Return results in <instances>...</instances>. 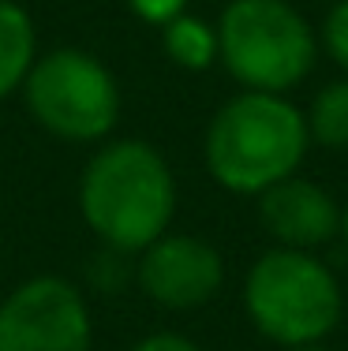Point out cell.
Here are the masks:
<instances>
[{
  "mask_svg": "<svg viewBox=\"0 0 348 351\" xmlns=\"http://www.w3.org/2000/svg\"><path fill=\"white\" fill-rule=\"evenodd\" d=\"M79 213L116 254H139L165 236L176 213V176L161 149L143 138L97 146L79 180Z\"/></svg>",
  "mask_w": 348,
  "mask_h": 351,
  "instance_id": "6da1fadb",
  "label": "cell"
},
{
  "mask_svg": "<svg viewBox=\"0 0 348 351\" xmlns=\"http://www.w3.org/2000/svg\"><path fill=\"white\" fill-rule=\"evenodd\" d=\"M308 146V116L288 101V94L240 90L213 112L202 157L225 191L259 198L273 183L300 172Z\"/></svg>",
  "mask_w": 348,
  "mask_h": 351,
  "instance_id": "7a4b0ae2",
  "label": "cell"
},
{
  "mask_svg": "<svg viewBox=\"0 0 348 351\" xmlns=\"http://www.w3.org/2000/svg\"><path fill=\"white\" fill-rule=\"evenodd\" d=\"M251 325L277 348L322 344L345 311L341 284L311 250L273 247L255 258L244 280Z\"/></svg>",
  "mask_w": 348,
  "mask_h": 351,
  "instance_id": "3957f363",
  "label": "cell"
},
{
  "mask_svg": "<svg viewBox=\"0 0 348 351\" xmlns=\"http://www.w3.org/2000/svg\"><path fill=\"white\" fill-rule=\"evenodd\" d=\"M218 60L240 90L288 94L314 68L318 34L288 0H232L218 19Z\"/></svg>",
  "mask_w": 348,
  "mask_h": 351,
  "instance_id": "277c9868",
  "label": "cell"
},
{
  "mask_svg": "<svg viewBox=\"0 0 348 351\" xmlns=\"http://www.w3.org/2000/svg\"><path fill=\"white\" fill-rule=\"evenodd\" d=\"M23 101L41 131L60 142H105L120 123V82L94 53L76 45L38 56Z\"/></svg>",
  "mask_w": 348,
  "mask_h": 351,
  "instance_id": "5b68a950",
  "label": "cell"
},
{
  "mask_svg": "<svg viewBox=\"0 0 348 351\" xmlns=\"http://www.w3.org/2000/svg\"><path fill=\"white\" fill-rule=\"evenodd\" d=\"M0 351H94L86 295L64 277H30L0 303Z\"/></svg>",
  "mask_w": 348,
  "mask_h": 351,
  "instance_id": "8992f818",
  "label": "cell"
},
{
  "mask_svg": "<svg viewBox=\"0 0 348 351\" xmlns=\"http://www.w3.org/2000/svg\"><path fill=\"white\" fill-rule=\"evenodd\" d=\"M131 277L165 311H198L225 288V258L192 232H165L135 254Z\"/></svg>",
  "mask_w": 348,
  "mask_h": 351,
  "instance_id": "52a82bcc",
  "label": "cell"
},
{
  "mask_svg": "<svg viewBox=\"0 0 348 351\" xmlns=\"http://www.w3.org/2000/svg\"><path fill=\"white\" fill-rule=\"evenodd\" d=\"M259 221L277 247L314 250L341 232V206L322 183L288 176L259 195Z\"/></svg>",
  "mask_w": 348,
  "mask_h": 351,
  "instance_id": "ba28073f",
  "label": "cell"
},
{
  "mask_svg": "<svg viewBox=\"0 0 348 351\" xmlns=\"http://www.w3.org/2000/svg\"><path fill=\"white\" fill-rule=\"evenodd\" d=\"M38 60L34 19L23 4L0 0V101L23 90L30 68Z\"/></svg>",
  "mask_w": 348,
  "mask_h": 351,
  "instance_id": "9c48e42d",
  "label": "cell"
},
{
  "mask_svg": "<svg viewBox=\"0 0 348 351\" xmlns=\"http://www.w3.org/2000/svg\"><path fill=\"white\" fill-rule=\"evenodd\" d=\"M161 45H165V56L184 71H206L218 60V30L187 12L161 27Z\"/></svg>",
  "mask_w": 348,
  "mask_h": 351,
  "instance_id": "30bf717a",
  "label": "cell"
},
{
  "mask_svg": "<svg viewBox=\"0 0 348 351\" xmlns=\"http://www.w3.org/2000/svg\"><path fill=\"white\" fill-rule=\"evenodd\" d=\"M303 116H308L311 142L345 154L348 149V79H337L329 86H322Z\"/></svg>",
  "mask_w": 348,
  "mask_h": 351,
  "instance_id": "8fae6325",
  "label": "cell"
},
{
  "mask_svg": "<svg viewBox=\"0 0 348 351\" xmlns=\"http://www.w3.org/2000/svg\"><path fill=\"white\" fill-rule=\"evenodd\" d=\"M318 45L329 53V60H334L337 68L348 71V0H337L326 12L322 30H318Z\"/></svg>",
  "mask_w": 348,
  "mask_h": 351,
  "instance_id": "7c38bea8",
  "label": "cell"
},
{
  "mask_svg": "<svg viewBox=\"0 0 348 351\" xmlns=\"http://www.w3.org/2000/svg\"><path fill=\"white\" fill-rule=\"evenodd\" d=\"M128 8L135 19L150 23V27H165L169 19L187 12V0H128Z\"/></svg>",
  "mask_w": 348,
  "mask_h": 351,
  "instance_id": "4fadbf2b",
  "label": "cell"
},
{
  "mask_svg": "<svg viewBox=\"0 0 348 351\" xmlns=\"http://www.w3.org/2000/svg\"><path fill=\"white\" fill-rule=\"evenodd\" d=\"M131 351H202L192 337H180V332H150L143 337Z\"/></svg>",
  "mask_w": 348,
  "mask_h": 351,
  "instance_id": "5bb4252c",
  "label": "cell"
},
{
  "mask_svg": "<svg viewBox=\"0 0 348 351\" xmlns=\"http://www.w3.org/2000/svg\"><path fill=\"white\" fill-rule=\"evenodd\" d=\"M337 236L345 239V247H348V202L341 206V232H337Z\"/></svg>",
  "mask_w": 348,
  "mask_h": 351,
  "instance_id": "9a60e30c",
  "label": "cell"
},
{
  "mask_svg": "<svg viewBox=\"0 0 348 351\" xmlns=\"http://www.w3.org/2000/svg\"><path fill=\"white\" fill-rule=\"evenodd\" d=\"M285 351H329V348H322V344H303V348H285Z\"/></svg>",
  "mask_w": 348,
  "mask_h": 351,
  "instance_id": "2e32d148",
  "label": "cell"
}]
</instances>
